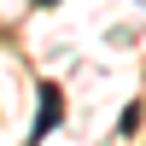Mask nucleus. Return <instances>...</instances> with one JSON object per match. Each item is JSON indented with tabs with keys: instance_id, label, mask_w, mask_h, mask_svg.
Here are the masks:
<instances>
[{
	"instance_id": "f257e3e1",
	"label": "nucleus",
	"mask_w": 146,
	"mask_h": 146,
	"mask_svg": "<svg viewBox=\"0 0 146 146\" xmlns=\"http://www.w3.org/2000/svg\"><path fill=\"white\" fill-rule=\"evenodd\" d=\"M58 123H64V94H58V82H41V88H35V129H29V146H41Z\"/></svg>"
},
{
	"instance_id": "f03ea898",
	"label": "nucleus",
	"mask_w": 146,
	"mask_h": 146,
	"mask_svg": "<svg viewBox=\"0 0 146 146\" xmlns=\"http://www.w3.org/2000/svg\"><path fill=\"white\" fill-rule=\"evenodd\" d=\"M35 6H53V0H35Z\"/></svg>"
},
{
	"instance_id": "7ed1b4c3",
	"label": "nucleus",
	"mask_w": 146,
	"mask_h": 146,
	"mask_svg": "<svg viewBox=\"0 0 146 146\" xmlns=\"http://www.w3.org/2000/svg\"><path fill=\"white\" fill-rule=\"evenodd\" d=\"M140 6H146V0H140Z\"/></svg>"
}]
</instances>
